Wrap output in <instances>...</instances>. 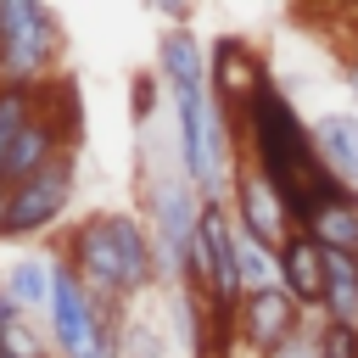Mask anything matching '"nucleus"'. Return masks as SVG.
Masks as SVG:
<instances>
[{
    "instance_id": "18",
    "label": "nucleus",
    "mask_w": 358,
    "mask_h": 358,
    "mask_svg": "<svg viewBox=\"0 0 358 358\" xmlns=\"http://www.w3.org/2000/svg\"><path fill=\"white\" fill-rule=\"evenodd\" d=\"M34 101H39V84H0V179H6V157H11V140H17V129L28 123Z\"/></svg>"
},
{
    "instance_id": "10",
    "label": "nucleus",
    "mask_w": 358,
    "mask_h": 358,
    "mask_svg": "<svg viewBox=\"0 0 358 358\" xmlns=\"http://www.w3.org/2000/svg\"><path fill=\"white\" fill-rule=\"evenodd\" d=\"M268 78H274V73H268L263 50H257L246 34H218V39H207V90L218 95V106H224L229 117H235Z\"/></svg>"
},
{
    "instance_id": "19",
    "label": "nucleus",
    "mask_w": 358,
    "mask_h": 358,
    "mask_svg": "<svg viewBox=\"0 0 358 358\" xmlns=\"http://www.w3.org/2000/svg\"><path fill=\"white\" fill-rule=\"evenodd\" d=\"M112 358H168V341H162L157 319H140V313H129V319H123V330H117V347H112Z\"/></svg>"
},
{
    "instance_id": "6",
    "label": "nucleus",
    "mask_w": 358,
    "mask_h": 358,
    "mask_svg": "<svg viewBox=\"0 0 358 358\" xmlns=\"http://www.w3.org/2000/svg\"><path fill=\"white\" fill-rule=\"evenodd\" d=\"M62 67V17L45 0H0V84H50Z\"/></svg>"
},
{
    "instance_id": "12",
    "label": "nucleus",
    "mask_w": 358,
    "mask_h": 358,
    "mask_svg": "<svg viewBox=\"0 0 358 358\" xmlns=\"http://www.w3.org/2000/svg\"><path fill=\"white\" fill-rule=\"evenodd\" d=\"M313 151L341 190H358V112H319L313 117Z\"/></svg>"
},
{
    "instance_id": "11",
    "label": "nucleus",
    "mask_w": 358,
    "mask_h": 358,
    "mask_svg": "<svg viewBox=\"0 0 358 358\" xmlns=\"http://www.w3.org/2000/svg\"><path fill=\"white\" fill-rule=\"evenodd\" d=\"M280 291H285L302 313H319V308H324V246L308 241L302 229L280 246Z\"/></svg>"
},
{
    "instance_id": "8",
    "label": "nucleus",
    "mask_w": 358,
    "mask_h": 358,
    "mask_svg": "<svg viewBox=\"0 0 358 358\" xmlns=\"http://www.w3.org/2000/svg\"><path fill=\"white\" fill-rule=\"evenodd\" d=\"M302 330H308V313H302L280 285H268V291H246L241 308H235V347L252 352V358H274V352L291 347Z\"/></svg>"
},
{
    "instance_id": "4",
    "label": "nucleus",
    "mask_w": 358,
    "mask_h": 358,
    "mask_svg": "<svg viewBox=\"0 0 358 358\" xmlns=\"http://www.w3.org/2000/svg\"><path fill=\"white\" fill-rule=\"evenodd\" d=\"M140 224L151 229V246H157V263L168 280H179L185 268V252L196 241V224H201V196L190 190L185 168H179V151L173 157H157L145 140H140Z\"/></svg>"
},
{
    "instance_id": "7",
    "label": "nucleus",
    "mask_w": 358,
    "mask_h": 358,
    "mask_svg": "<svg viewBox=\"0 0 358 358\" xmlns=\"http://www.w3.org/2000/svg\"><path fill=\"white\" fill-rule=\"evenodd\" d=\"M6 190H11V224H6V235L11 241H39L78 201V157H56V162H45L39 173H28L22 185H6Z\"/></svg>"
},
{
    "instance_id": "5",
    "label": "nucleus",
    "mask_w": 358,
    "mask_h": 358,
    "mask_svg": "<svg viewBox=\"0 0 358 358\" xmlns=\"http://www.w3.org/2000/svg\"><path fill=\"white\" fill-rule=\"evenodd\" d=\"M129 308L95 302L84 291V280L56 257V280H50V308H45V336L56 358H112L117 330H123Z\"/></svg>"
},
{
    "instance_id": "22",
    "label": "nucleus",
    "mask_w": 358,
    "mask_h": 358,
    "mask_svg": "<svg viewBox=\"0 0 358 358\" xmlns=\"http://www.w3.org/2000/svg\"><path fill=\"white\" fill-rule=\"evenodd\" d=\"M6 224H11V190L0 185V241H11V235H6Z\"/></svg>"
},
{
    "instance_id": "21",
    "label": "nucleus",
    "mask_w": 358,
    "mask_h": 358,
    "mask_svg": "<svg viewBox=\"0 0 358 358\" xmlns=\"http://www.w3.org/2000/svg\"><path fill=\"white\" fill-rule=\"evenodd\" d=\"M157 17H168L173 28H190V22H196V11H190V6H168V0L157 6Z\"/></svg>"
},
{
    "instance_id": "2",
    "label": "nucleus",
    "mask_w": 358,
    "mask_h": 358,
    "mask_svg": "<svg viewBox=\"0 0 358 358\" xmlns=\"http://www.w3.org/2000/svg\"><path fill=\"white\" fill-rule=\"evenodd\" d=\"M56 257L84 280V291L95 302H112V308H129L134 296H145L151 285L168 280L140 213H117V207H101L90 218L67 224V235L56 241Z\"/></svg>"
},
{
    "instance_id": "17",
    "label": "nucleus",
    "mask_w": 358,
    "mask_h": 358,
    "mask_svg": "<svg viewBox=\"0 0 358 358\" xmlns=\"http://www.w3.org/2000/svg\"><path fill=\"white\" fill-rule=\"evenodd\" d=\"M235 274H241V296L280 285V252H268L263 241H252L241 224H235Z\"/></svg>"
},
{
    "instance_id": "1",
    "label": "nucleus",
    "mask_w": 358,
    "mask_h": 358,
    "mask_svg": "<svg viewBox=\"0 0 358 358\" xmlns=\"http://www.w3.org/2000/svg\"><path fill=\"white\" fill-rule=\"evenodd\" d=\"M235 157H246V162L280 190V201H285V213H291L296 229L313 218V207H319L330 190H341V185L324 173L319 151H313V117L296 112V101H291V90H285L280 78H268V84L235 112Z\"/></svg>"
},
{
    "instance_id": "3",
    "label": "nucleus",
    "mask_w": 358,
    "mask_h": 358,
    "mask_svg": "<svg viewBox=\"0 0 358 358\" xmlns=\"http://www.w3.org/2000/svg\"><path fill=\"white\" fill-rule=\"evenodd\" d=\"M173 106V151L179 168L190 179V190L207 201H229V179H235V117L218 106V95L207 84H185L168 90Z\"/></svg>"
},
{
    "instance_id": "15",
    "label": "nucleus",
    "mask_w": 358,
    "mask_h": 358,
    "mask_svg": "<svg viewBox=\"0 0 358 358\" xmlns=\"http://www.w3.org/2000/svg\"><path fill=\"white\" fill-rule=\"evenodd\" d=\"M50 280H56V257H45V252H22L17 263H6L0 291H6L22 313H39V319H45V308H50Z\"/></svg>"
},
{
    "instance_id": "9",
    "label": "nucleus",
    "mask_w": 358,
    "mask_h": 358,
    "mask_svg": "<svg viewBox=\"0 0 358 358\" xmlns=\"http://www.w3.org/2000/svg\"><path fill=\"white\" fill-rule=\"evenodd\" d=\"M229 218L252 235V241H263L268 252H280L291 235H296V224H291V213H285V201H280V190L246 162V157H235V179H229Z\"/></svg>"
},
{
    "instance_id": "13",
    "label": "nucleus",
    "mask_w": 358,
    "mask_h": 358,
    "mask_svg": "<svg viewBox=\"0 0 358 358\" xmlns=\"http://www.w3.org/2000/svg\"><path fill=\"white\" fill-rule=\"evenodd\" d=\"M302 235L319 241L324 252L358 257V190H330V196L313 207V218L302 224Z\"/></svg>"
},
{
    "instance_id": "23",
    "label": "nucleus",
    "mask_w": 358,
    "mask_h": 358,
    "mask_svg": "<svg viewBox=\"0 0 358 358\" xmlns=\"http://www.w3.org/2000/svg\"><path fill=\"white\" fill-rule=\"evenodd\" d=\"M0 358H22V352H11V347H6V341H0Z\"/></svg>"
},
{
    "instance_id": "14",
    "label": "nucleus",
    "mask_w": 358,
    "mask_h": 358,
    "mask_svg": "<svg viewBox=\"0 0 358 358\" xmlns=\"http://www.w3.org/2000/svg\"><path fill=\"white\" fill-rule=\"evenodd\" d=\"M157 78L168 90H185V84H207V45L196 28H168L157 39Z\"/></svg>"
},
{
    "instance_id": "16",
    "label": "nucleus",
    "mask_w": 358,
    "mask_h": 358,
    "mask_svg": "<svg viewBox=\"0 0 358 358\" xmlns=\"http://www.w3.org/2000/svg\"><path fill=\"white\" fill-rule=\"evenodd\" d=\"M319 319L358 324V257L324 252V308H319Z\"/></svg>"
},
{
    "instance_id": "20",
    "label": "nucleus",
    "mask_w": 358,
    "mask_h": 358,
    "mask_svg": "<svg viewBox=\"0 0 358 358\" xmlns=\"http://www.w3.org/2000/svg\"><path fill=\"white\" fill-rule=\"evenodd\" d=\"M313 352L319 358H358V324L313 319Z\"/></svg>"
}]
</instances>
